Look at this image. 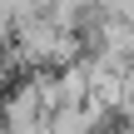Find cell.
I'll use <instances>...</instances> for the list:
<instances>
[{"instance_id": "obj_1", "label": "cell", "mask_w": 134, "mask_h": 134, "mask_svg": "<svg viewBox=\"0 0 134 134\" xmlns=\"http://www.w3.org/2000/svg\"><path fill=\"white\" fill-rule=\"evenodd\" d=\"M99 15H119V20H134V0H94Z\"/></svg>"}, {"instance_id": "obj_2", "label": "cell", "mask_w": 134, "mask_h": 134, "mask_svg": "<svg viewBox=\"0 0 134 134\" xmlns=\"http://www.w3.org/2000/svg\"><path fill=\"white\" fill-rule=\"evenodd\" d=\"M15 5V15H40V10H50L55 0H10Z\"/></svg>"}]
</instances>
